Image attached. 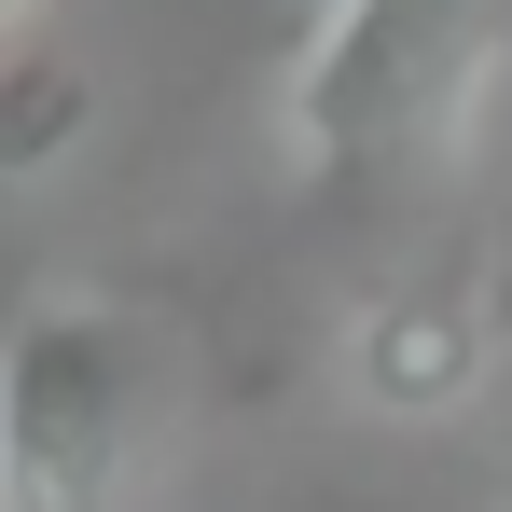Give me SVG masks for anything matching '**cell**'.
<instances>
[{
  "label": "cell",
  "instance_id": "obj_5",
  "mask_svg": "<svg viewBox=\"0 0 512 512\" xmlns=\"http://www.w3.org/2000/svg\"><path fill=\"white\" fill-rule=\"evenodd\" d=\"M0 14H14V0H0Z\"/></svg>",
  "mask_w": 512,
  "mask_h": 512
},
{
  "label": "cell",
  "instance_id": "obj_4",
  "mask_svg": "<svg viewBox=\"0 0 512 512\" xmlns=\"http://www.w3.org/2000/svg\"><path fill=\"white\" fill-rule=\"evenodd\" d=\"M70 139H84V70L70 56H14L0 70V180L42 167V153H70Z\"/></svg>",
  "mask_w": 512,
  "mask_h": 512
},
{
  "label": "cell",
  "instance_id": "obj_3",
  "mask_svg": "<svg viewBox=\"0 0 512 512\" xmlns=\"http://www.w3.org/2000/svg\"><path fill=\"white\" fill-rule=\"evenodd\" d=\"M360 388H374V402H457V388H471V319H457V305L374 319V333H360Z\"/></svg>",
  "mask_w": 512,
  "mask_h": 512
},
{
  "label": "cell",
  "instance_id": "obj_2",
  "mask_svg": "<svg viewBox=\"0 0 512 512\" xmlns=\"http://www.w3.org/2000/svg\"><path fill=\"white\" fill-rule=\"evenodd\" d=\"M139 443V346L97 305H42L0 333V512H111Z\"/></svg>",
  "mask_w": 512,
  "mask_h": 512
},
{
  "label": "cell",
  "instance_id": "obj_1",
  "mask_svg": "<svg viewBox=\"0 0 512 512\" xmlns=\"http://www.w3.org/2000/svg\"><path fill=\"white\" fill-rule=\"evenodd\" d=\"M512 0H333L305 70H291V139L319 208H374L457 139L471 84L499 70Z\"/></svg>",
  "mask_w": 512,
  "mask_h": 512
}]
</instances>
